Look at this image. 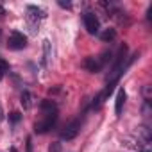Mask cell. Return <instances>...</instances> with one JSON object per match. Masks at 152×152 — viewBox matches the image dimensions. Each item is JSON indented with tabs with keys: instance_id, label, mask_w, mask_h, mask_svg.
I'll use <instances>...</instances> for the list:
<instances>
[{
	"instance_id": "cell-15",
	"label": "cell",
	"mask_w": 152,
	"mask_h": 152,
	"mask_svg": "<svg viewBox=\"0 0 152 152\" xmlns=\"http://www.w3.org/2000/svg\"><path fill=\"white\" fill-rule=\"evenodd\" d=\"M59 6H61V7H64V9H70V7H72V4H70V2H63V0L59 2Z\"/></svg>"
},
{
	"instance_id": "cell-2",
	"label": "cell",
	"mask_w": 152,
	"mask_h": 152,
	"mask_svg": "<svg viewBox=\"0 0 152 152\" xmlns=\"http://www.w3.org/2000/svg\"><path fill=\"white\" fill-rule=\"evenodd\" d=\"M56 120H57V111L47 113V116H45L41 122H36V124H34V132H38V134H45L47 131H50V129L54 127Z\"/></svg>"
},
{
	"instance_id": "cell-5",
	"label": "cell",
	"mask_w": 152,
	"mask_h": 152,
	"mask_svg": "<svg viewBox=\"0 0 152 152\" xmlns=\"http://www.w3.org/2000/svg\"><path fill=\"white\" fill-rule=\"evenodd\" d=\"M84 27L90 34H99V29H100V23H99V18L93 15V13H86L84 15Z\"/></svg>"
},
{
	"instance_id": "cell-14",
	"label": "cell",
	"mask_w": 152,
	"mask_h": 152,
	"mask_svg": "<svg viewBox=\"0 0 152 152\" xmlns=\"http://www.w3.org/2000/svg\"><path fill=\"white\" fill-rule=\"evenodd\" d=\"M20 118H22V115H20V113H18V111H13V113H11V115H9V120H11V122H13V124H16V122H18V120H20Z\"/></svg>"
},
{
	"instance_id": "cell-10",
	"label": "cell",
	"mask_w": 152,
	"mask_h": 152,
	"mask_svg": "<svg viewBox=\"0 0 152 152\" xmlns=\"http://www.w3.org/2000/svg\"><path fill=\"white\" fill-rule=\"evenodd\" d=\"M43 56H45V57H43V63L47 64L48 59H50V41H48V39L43 41Z\"/></svg>"
},
{
	"instance_id": "cell-6",
	"label": "cell",
	"mask_w": 152,
	"mask_h": 152,
	"mask_svg": "<svg viewBox=\"0 0 152 152\" xmlns=\"http://www.w3.org/2000/svg\"><path fill=\"white\" fill-rule=\"evenodd\" d=\"M125 99H127V93H125L124 88H120L118 93H116V99H115V115H116V116L122 115L124 106H125Z\"/></svg>"
},
{
	"instance_id": "cell-8",
	"label": "cell",
	"mask_w": 152,
	"mask_h": 152,
	"mask_svg": "<svg viewBox=\"0 0 152 152\" xmlns=\"http://www.w3.org/2000/svg\"><path fill=\"white\" fill-rule=\"evenodd\" d=\"M115 38H116V31H115V29H106L104 32H100V39L106 41V43H107V41L111 43Z\"/></svg>"
},
{
	"instance_id": "cell-11",
	"label": "cell",
	"mask_w": 152,
	"mask_h": 152,
	"mask_svg": "<svg viewBox=\"0 0 152 152\" xmlns=\"http://www.w3.org/2000/svg\"><path fill=\"white\" fill-rule=\"evenodd\" d=\"M41 109H43V111H47V113L57 111V107H56V104H54L52 100H43V102H41Z\"/></svg>"
},
{
	"instance_id": "cell-9",
	"label": "cell",
	"mask_w": 152,
	"mask_h": 152,
	"mask_svg": "<svg viewBox=\"0 0 152 152\" xmlns=\"http://www.w3.org/2000/svg\"><path fill=\"white\" fill-rule=\"evenodd\" d=\"M20 99H22L20 102H22L23 109H31V106H32V97H31V93H29L27 90H25V91L22 93V97H20Z\"/></svg>"
},
{
	"instance_id": "cell-12",
	"label": "cell",
	"mask_w": 152,
	"mask_h": 152,
	"mask_svg": "<svg viewBox=\"0 0 152 152\" xmlns=\"http://www.w3.org/2000/svg\"><path fill=\"white\" fill-rule=\"evenodd\" d=\"M48 152H63V150H61V143H57V141L50 143V147H48Z\"/></svg>"
},
{
	"instance_id": "cell-3",
	"label": "cell",
	"mask_w": 152,
	"mask_h": 152,
	"mask_svg": "<svg viewBox=\"0 0 152 152\" xmlns=\"http://www.w3.org/2000/svg\"><path fill=\"white\" fill-rule=\"evenodd\" d=\"M27 45V36L23 32H18V31H13L9 39H7V47L13 48V50H20Z\"/></svg>"
},
{
	"instance_id": "cell-7",
	"label": "cell",
	"mask_w": 152,
	"mask_h": 152,
	"mask_svg": "<svg viewBox=\"0 0 152 152\" xmlns=\"http://www.w3.org/2000/svg\"><path fill=\"white\" fill-rule=\"evenodd\" d=\"M84 68H86L88 72H91V73H97V72H100L102 64L99 63L97 57H86V59H84Z\"/></svg>"
},
{
	"instance_id": "cell-13",
	"label": "cell",
	"mask_w": 152,
	"mask_h": 152,
	"mask_svg": "<svg viewBox=\"0 0 152 152\" xmlns=\"http://www.w3.org/2000/svg\"><path fill=\"white\" fill-rule=\"evenodd\" d=\"M6 72H9V63H6L0 57V73H6Z\"/></svg>"
},
{
	"instance_id": "cell-4",
	"label": "cell",
	"mask_w": 152,
	"mask_h": 152,
	"mask_svg": "<svg viewBox=\"0 0 152 152\" xmlns=\"http://www.w3.org/2000/svg\"><path fill=\"white\" fill-rule=\"evenodd\" d=\"M79 131H81V118H77V120H73L72 124H68L64 127V131L61 132V138L66 140V141H70V140H73L75 136L79 134Z\"/></svg>"
},
{
	"instance_id": "cell-1",
	"label": "cell",
	"mask_w": 152,
	"mask_h": 152,
	"mask_svg": "<svg viewBox=\"0 0 152 152\" xmlns=\"http://www.w3.org/2000/svg\"><path fill=\"white\" fill-rule=\"evenodd\" d=\"M125 59H127V45H122L118 54H116V59L113 63V70H111V83H116L118 75L124 72L125 68Z\"/></svg>"
},
{
	"instance_id": "cell-16",
	"label": "cell",
	"mask_w": 152,
	"mask_h": 152,
	"mask_svg": "<svg viewBox=\"0 0 152 152\" xmlns=\"http://www.w3.org/2000/svg\"><path fill=\"white\" fill-rule=\"evenodd\" d=\"M2 15H6V9H4L2 6H0V16H2Z\"/></svg>"
}]
</instances>
